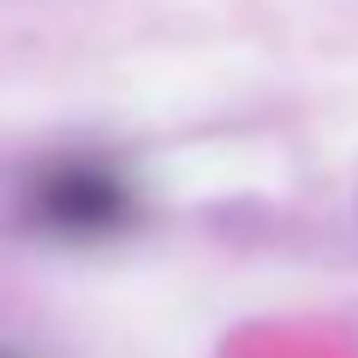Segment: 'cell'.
<instances>
[{
  "label": "cell",
  "mask_w": 358,
  "mask_h": 358,
  "mask_svg": "<svg viewBox=\"0 0 358 358\" xmlns=\"http://www.w3.org/2000/svg\"><path fill=\"white\" fill-rule=\"evenodd\" d=\"M24 221L60 239H102L131 221V185L102 162H54L24 185Z\"/></svg>",
  "instance_id": "1"
}]
</instances>
